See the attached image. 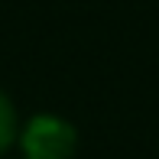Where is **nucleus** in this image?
I'll list each match as a JSON object with an SVG mask.
<instances>
[{"label": "nucleus", "instance_id": "obj_1", "mask_svg": "<svg viewBox=\"0 0 159 159\" xmlns=\"http://www.w3.org/2000/svg\"><path fill=\"white\" fill-rule=\"evenodd\" d=\"M23 159H71L78 149V130L59 114H33L16 130Z\"/></svg>", "mask_w": 159, "mask_h": 159}, {"label": "nucleus", "instance_id": "obj_2", "mask_svg": "<svg viewBox=\"0 0 159 159\" xmlns=\"http://www.w3.org/2000/svg\"><path fill=\"white\" fill-rule=\"evenodd\" d=\"M16 111H13L10 98L0 91V153H7L10 149V143L16 140Z\"/></svg>", "mask_w": 159, "mask_h": 159}]
</instances>
